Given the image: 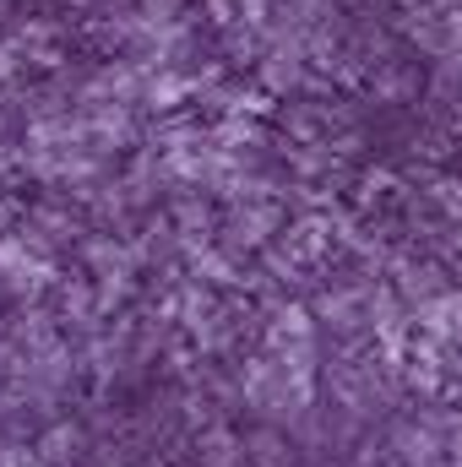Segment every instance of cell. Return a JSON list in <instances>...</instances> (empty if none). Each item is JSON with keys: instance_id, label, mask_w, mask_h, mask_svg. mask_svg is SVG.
Segmentation results:
<instances>
[{"instance_id": "cell-1", "label": "cell", "mask_w": 462, "mask_h": 467, "mask_svg": "<svg viewBox=\"0 0 462 467\" xmlns=\"http://www.w3.org/2000/svg\"><path fill=\"white\" fill-rule=\"evenodd\" d=\"M174 5H180V0H147V11H158V16H169Z\"/></svg>"}]
</instances>
